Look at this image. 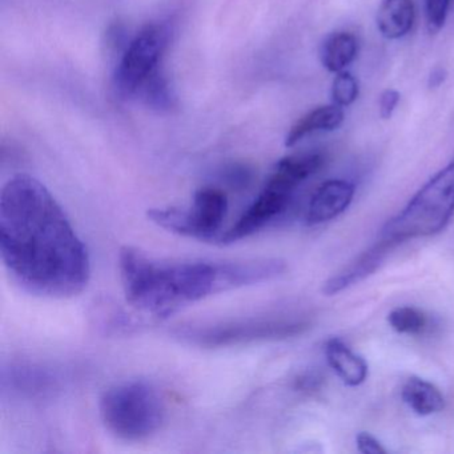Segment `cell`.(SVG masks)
I'll return each instance as SVG.
<instances>
[{
	"instance_id": "cell-6",
	"label": "cell",
	"mask_w": 454,
	"mask_h": 454,
	"mask_svg": "<svg viewBox=\"0 0 454 454\" xmlns=\"http://www.w3.org/2000/svg\"><path fill=\"white\" fill-rule=\"evenodd\" d=\"M228 211L227 195L217 188H201L188 209L151 208L147 216L159 227L201 241H219Z\"/></svg>"
},
{
	"instance_id": "cell-16",
	"label": "cell",
	"mask_w": 454,
	"mask_h": 454,
	"mask_svg": "<svg viewBox=\"0 0 454 454\" xmlns=\"http://www.w3.org/2000/svg\"><path fill=\"white\" fill-rule=\"evenodd\" d=\"M358 52V42L353 34L336 33L329 36L321 50V62L332 74L342 73L355 62Z\"/></svg>"
},
{
	"instance_id": "cell-23",
	"label": "cell",
	"mask_w": 454,
	"mask_h": 454,
	"mask_svg": "<svg viewBox=\"0 0 454 454\" xmlns=\"http://www.w3.org/2000/svg\"><path fill=\"white\" fill-rule=\"evenodd\" d=\"M446 76H448V74H446L443 68H434L432 74H430L427 86H429V89H438V87L442 86L443 82L446 81Z\"/></svg>"
},
{
	"instance_id": "cell-20",
	"label": "cell",
	"mask_w": 454,
	"mask_h": 454,
	"mask_svg": "<svg viewBox=\"0 0 454 454\" xmlns=\"http://www.w3.org/2000/svg\"><path fill=\"white\" fill-rule=\"evenodd\" d=\"M451 0H427V20L430 33H437L445 25Z\"/></svg>"
},
{
	"instance_id": "cell-22",
	"label": "cell",
	"mask_w": 454,
	"mask_h": 454,
	"mask_svg": "<svg viewBox=\"0 0 454 454\" xmlns=\"http://www.w3.org/2000/svg\"><path fill=\"white\" fill-rule=\"evenodd\" d=\"M356 445H357V450L363 454L387 453V449L382 446V443L369 433H358L357 437H356Z\"/></svg>"
},
{
	"instance_id": "cell-11",
	"label": "cell",
	"mask_w": 454,
	"mask_h": 454,
	"mask_svg": "<svg viewBox=\"0 0 454 454\" xmlns=\"http://www.w3.org/2000/svg\"><path fill=\"white\" fill-rule=\"evenodd\" d=\"M389 241L380 239L376 246L372 247L365 254H361L355 262L345 268L337 276L329 278L323 286V294L325 296H334L356 284L361 283L372 275L381 265L382 260L387 256V251L393 248Z\"/></svg>"
},
{
	"instance_id": "cell-14",
	"label": "cell",
	"mask_w": 454,
	"mask_h": 454,
	"mask_svg": "<svg viewBox=\"0 0 454 454\" xmlns=\"http://www.w3.org/2000/svg\"><path fill=\"white\" fill-rule=\"evenodd\" d=\"M414 20L413 0H384L377 12V28L384 38L397 41L408 35Z\"/></svg>"
},
{
	"instance_id": "cell-10",
	"label": "cell",
	"mask_w": 454,
	"mask_h": 454,
	"mask_svg": "<svg viewBox=\"0 0 454 454\" xmlns=\"http://www.w3.org/2000/svg\"><path fill=\"white\" fill-rule=\"evenodd\" d=\"M355 185L347 180H328L313 193L307 211V223L323 224L336 219L349 208L355 198Z\"/></svg>"
},
{
	"instance_id": "cell-19",
	"label": "cell",
	"mask_w": 454,
	"mask_h": 454,
	"mask_svg": "<svg viewBox=\"0 0 454 454\" xmlns=\"http://www.w3.org/2000/svg\"><path fill=\"white\" fill-rule=\"evenodd\" d=\"M358 92V82L352 74L347 71L336 74V78L332 83V99L334 105L342 108L349 107L357 100Z\"/></svg>"
},
{
	"instance_id": "cell-1",
	"label": "cell",
	"mask_w": 454,
	"mask_h": 454,
	"mask_svg": "<svg viewBox=\"0 0 454 454\" xmlns=\"http://www.w3.org/2000/svg\"><path fill=\"white\" fill-rule=\"evenodd\" d=\"M0 254L28 294L70 299L89 286V252L54 196L35 177L17 175L0 195Z\"/></svg>"
},
{
	"instance_id": "cell-3",
	"label": "cell",
	"mask_w": 454,
	"mask_h": 454,
	"mask_svg": "<svg viewBox=\"0 0 454 454\" xmlns=\"http://www.w3.org/2000/svg\"><path fill=\"white\" fill-rule=\"evenodd\" d=\"M454 214V159L425 183L382 228L380 239L393 246L429 238L445 230Z\"/></svg>"
},
{
	"instance_id": "cell-2",
	"label": "cell",
	"mask_w": 454,
	"mask_h": 454,
	"mask_svg": "<svg viewBox=\"0 0 454 454\" xmlns=\"http://www.w3.org/2000/svg\"><path fill=\"white\" fill-rule=\"evenodd\" d=\"M127 301L148 315L167 317L212 294L273 280L286 270L278 259L236 262H160L139 249L124 247L119 254Z\"/></svg>"
},
{
	"instance_id": "cell-15",
	"label": "cell",
	"mask_w": 454,
	"mask_h": 454,
	"mask_svg": "<svg viewBox=\"0 0 454 454\" xmlns=\"http://www.w3.org/2000/svg\"><path fill=\"white\" fill-rule=\"evenodd\" d=\"M403 403L419 416L440 413L445 408V398L437 387L419 377H409L401 389Z\"/></svg>"
},
{
	"instance_id": "cell-17",
	"label": "cell",
	"mask_w": 454,
	"mask_h": 454,
	"mask_svg": "<svg viewBox=\"0 0 454 454\" xmlns=\"http://www.w3.org/2000/svg\"><path fill=\"white\" fill-rule=\"evenodd\" d=\"M137 97L140 98L148 107L159 111L169 110L174 106V97H172L168 81L160 68L143 84Z\"/></svg>"
},
{
	"instance_id": "cell-4",
	"label": "cell",
	"mask_w": 454,
	"mask_h": 454,
	"mask_svg": "<svg viewBox=\"0 0 454 454\" xmlns=\"http://www.w3.org/2000/svg\"><path fill=\"white\" fill-rule=\"evenodd\" d=\"M106 427L123 441H142L163 425L166 409L153 385L127 381L110 387L100 400Z\"/></svg>"
},
{
	"instance_id": "cell-8",
	"label": "cell",
	"mask_w": 454,
	"mask_h": 454,
	"mask_svg": "<svg viewBox=\"0 0 454 454\" xmlns=\"http://www.w3.org/2000/svg\"><path fill=\"white\" fill-rule=\"evenodd\" d=\"M299 183L281 169H273L267 184L262 188L254 203L239 217L238 222L220 236L219 243L231 244L251 238L278 219L291 203Z\"/></svg>"
},
{
	"instance_id": "cell-12",
	"label": "cell",
	"mask_w": 454,
	"mask_h": 454,
	"mask_svg": "<svg viewBox=\"0 0 454 454\" xmlns=\"http://www.w3.org/2000/svg\"><path fill=\"white\" fill-rule=\"evenodd\" d=\"M329 366L348 387H358L368 377V365L361 356L356 355L344 341L332 337L325 344Z\"/></svg>"
},
{
	"instance_id": "cell-5",
	"label": "cell",
	"mask_w": 454,
	"mask_h": 454,
	"mask_svg": "<svg viewBox=\"0 0 454 454\" xmlns=\"http://www.w3.org/2000/svg\"><path fill=\"white\" fill-rule=\"evenodd\" d=\"M305 323L286 316H256L211 324H191L174 331L184 344L203 349L240 347L254 342L273 341L300 333Z\"/></svg>"
},
{
	"instance_id": "cell-9",
	"label": "cell",
	"mask_w": 454,
	"mask_h": 454,
	"mask_svg": "<svg viewBox=\"0 0 454 454\" xmlns=\"http://www.w3.org/2000/svg\"><path fill=\"white\" fill-rule=\"evenodd\" d=\"M59 387L58 372L42 364L12 363L2 371V389L14 397L38 400L54 395Z\"/></svg>"
},
{
	"instance_id": "cell-13",
	"label": "cell",
	"mask_w": 454,
	"mask_h": 454,
	"mask_svg": "<svg viewBox=\"0 0 454 454\" xmlns=\"http://www.w3.org/2000/svg\"><path fill=\"white\" fill-rule=\"evenodd\" d=\"M344 110L337 105L321 106L305 114L289 129L286 137V147H294L316 132L334 131L344 121Z\"/></svg>"
},
{
	"instance_id": "cell-21",
	"label": "cell",
	"mask_w": 454,
	"mask_h": 454,
	"mask_svg": "<svg viewBox=\"0 0 454 454\" xmlns=\"http://www.w3.org/2000/svg\"><path fill=\"white\" fill-rule=\"evenodd\" d=\"M400 92L395 90L387 89L382 91L379 100L380 118L389 121L400 103Z\"/></svg>"
},
{
	"instance_id": "cell-7",
	"label": "cell",
	"mask_w": 454,
	"mask_h": 454,
	"mask_svg": "<svg viewBox=\"0 0 454 454\" xmlns=\"http://www.w3.org/2000/svg\"><path fill=\"white\" fill-rule=\"evenodd\" d=\"M168 38L166 26L148 25L132 39L114 75L119 97H137L143 84L159 70Z\"/></svg>"
},
{
	"instance_id": "cell-18",
	"label": "cell",
	"mask_w": 454,
	"mask_h": 454,
	"mask_svg": "<svg viewBox=\"0 0 454 454\" xmlns=\"http://www.w3.org/2000/svg\"><path fill=\"white\" fill-rule=\"evenodd\" d=\"M387 323L393 331L401 334H421L427 329V318L422 310L414 307H397L390 310Z\"/></svg>"
}]
</instances>
